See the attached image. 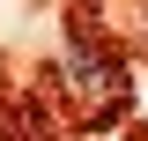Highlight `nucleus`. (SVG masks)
<instances>
[{
	"label": "nucleus",
	"instance_id": "f257e3e1",
	"mask_svg": "<svg viewBox=\"0 0 148 141\" xmlns=\"http://www.w3.org/2000/svg\"><path fill=\"white\" fill-rule=\"evenodd\" d=\"M67 74H74V89H82V104H89V111H119V97H126V67H119L111 45H96V37L82 30V37H74Z\"/></svg>",
	"mask_w": 148,
	"mask_h": 141
}]
</instances>
